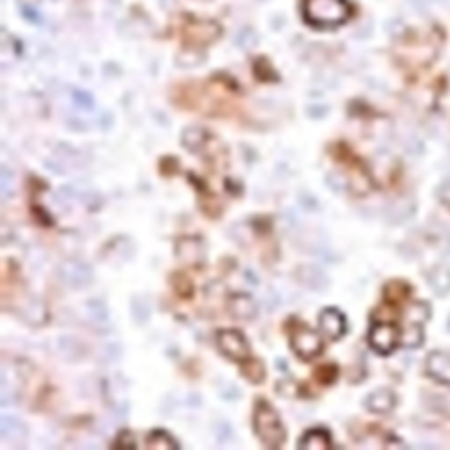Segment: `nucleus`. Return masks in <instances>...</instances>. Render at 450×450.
Wrapping results in <instances>:
<instances>
[{
    "label": "nucleus",
    "instance_id": "13",
    "mask_svg": "<svg viewBox=\"0 0 450 450\" xmlns=\"http://www.w3.org/2000/svg\"><path fill=\"white\" fill-rule=\"evenodd\" d=\"M229 310L236 318H252L255 315V303L246 294H236L229 299Z\"/></svg>",
    "mask_w": 450,
    "mask_h": 450
},
{
    "label": "nucleus",
    "instance_id": "1",
    "mask_svg": "<svg viewBox=\"0 0 450 450\" xmlns=\"http://www.w3.org/2000/svg\"><path fill=\"white\" fill-rule=\"evenodd\" d=\"M352 16V6L346 0H307L304 18L321 29H335Z\"/></svg>",
    "mask_w": 450,
    "mask_h": 450
},
{
    "label": "nucleus",
    "instance_id": "8",
    "mask_svg": "<svg viewBox=\"0 0 450 450\" xmlns=\"http://www.w3.org/2000/svg\"><path fill=\"white\" fill-rule=\"evenodd\" d=\"M60 273L65 278V281L69 285H74V287H83L92 278L87 264L78 262V260H67V262L62 264Z\"/></svg>",
    "mask_w": 450,
    "mask_h": 450
},
{
    "label": "nucleus",
    "instance_id": "12",
    "mask_svg": "<svg viewBox=\"0 0 450 450\" xmlns=\"http://www.w3.org/2000/svg\"><path fill=\"white\" fill-rule=\"evenodd\" d=\"M299 449L307 450H324L331 447V435L328 429L315 428L311 431L304 433V436L299 440Z\"/></svg>",
    "mask_w": 450,
    "mask_h": 450
},
{
    "label": "nucleus",
    "instance_id": "6",
    "mask_svg": "<svg viewBox=\"0 0 450 450\" xmlns=\"http://www.w3.org/2000/svg\"><path fill=\"white\" fill-rule=\"evenodd\" d=\"M318 331L324 338L336 339L342 338L346 332V318L336 308H325L321 315H318Z\"/></svg>",
    "mask_w": 450,
    "mask_h": 450
},
{
    "label": "nucleus",
    "instance_id": "5",
    "mask_svg": "<svg viewBox=\"0 0 450 450\" xmlns=\"http://www.w3.org/2000/svg\"><path fill=\"white\" fill-rule=\"evenodd\" d=\"M367 342H370L371 349H373L374 352L387 356V353L396 350V346L401 343V336L396 325L379 322V324L371 325L370 335H367Z\"/></svg>",
    "mask_w": 450,
    "mask_h": 450
},
{
    "label": "nucleus",
    "instance_id": "10",
    "mask_svg": "<svg viewBox=\"0 0 450 450\" xmlns=\"http://www.w3.org/2000/svg\"><path fill=\"white\" fill-rule=\"evenodd\" d=\"M220 34V29L213 22H195L190 23L187 29V37L197 44H208L216 39Z\"/></svg>",
    "mask_w": 450,
    "mask_h": 450
},
{
    "label": "nucleus",
    "instance_id": "16",
    "mask_svg": "<svg viewBox=\"0 0 450 450\" xmlns=\"http://www.w3.org/2000/svg\"><path fill=\"white\" fill-rule=\"evenodd\" d=\"M146 447L148 449H171V447L178 449V443L166 431H155L148 436Z\"/></svg>",
    "mask_w": 450,
    "mask_h": 450
},
{
    "label": "nucleus",
    "instance_id": "15",
    "mask_svg": "<svg viewBox=\"0 0 450 450\" xmlns=\"http://www.w3.org/2000/svg\"><path fill=\"white\" fill-rule=\"evenodd\" d=\"M429 317H431V308H429L426 303H415L408 308L407 315H405V321H407V324L424 325Z\"/></svg>",
    "mask_w": 450,
    "mask_h": 450
},
{
    "label": "nucleus",
    "instance_id": "3",
    "mask_svg": "<svg viewBox=\"0 0 450 450\" xmlns=\"http://www.w3.org/2000/svg\"><path fill=\"white\" fill-rule=\"evenodd\" d=\"M216 346L227 359L234 363H246L250 359V345L243 332L236 329H223L216 332Z\"/></svg>",
    "mask_w": 450,
    "mask_h": 450
},
{
    "label": "nucleus",
    "instance_id": "7",
    "mask_svg": "<svg viewBox=\"0 0 450 450\" xmlns=\"http://www.w3.org/2000/svg\"><path fill=\"white\" fill-rule=\"evenodd\" d=\"M426 370L436 382L450 386V353L440 350L433 352L426 360Z\"/></svg>",
    "mask_w": 450,
    "mask_h": 450
},
{
    "label": "nucleus",
    "instance_id": "14",
    "mask_svg": "<svg viewBox=\"0 0 450 450\" xmlns=\"http://www.w3.org/2000/svg\"><path fill=\"white\" fill-rule=\"evenodd\" d=\"M424 342V325L422 324H407L403 335H401V345L405 349H417Z\"/></svg>",
    "mask_w": 450,
    "mask_h": 450
},
{
    "label": "nucleus",
    "instance_id": "2",
    "mask_svg": "<svg viewBox=\"0 0 450 450\" xmlns=\"http://www.w3.org/2000/svg\"><path fill=\"white\" fill-rule=\"evenodd\" d=\"M253 431L260 442L271 449H280L285 443V428L280 415L267 401H259L253 412Z\"/></svg>",
    "mask_w": 450,
    "mask_h": 450
},
{
    "label": "nucleus",
    "instance_id": "17",
    "mask_svg": "<svg viewBox=\"0 0 450 450\" xmlns=\"http://www.w3.org/2000/svg\"><path fill=\"white\" fill-rule=\"evenodd\" d=\"M447 331L450 332V317H449V321H447Z\"/></svg>",
    "mask_w": 450,
    "mask_h": 450
},
{
    "label": "nucleus",
    "instance_id": "11",
    "mask_svg": "<svg viewBox=\"0 0 450 450\" xmlns=\"http://www.w3.org/2000/svg\"><path fill=\"white\" fill-rule=\"evenodd\" d=\"M429 287L433 288L438 297H445L450 294V267L445 264H440L431 269L428 276Z\"/></svg>",
    "mask_w": 450,
    "mask_h": 450
},
{
    "label": "nucleus",
    "instance_id": "9",
    "mask_svg": "<svg viewBox=\"0 0 450 450\" xmlns=\"http://www.w3.org/2000/svg\"><path fill=\"white\" fill-rule=\"evenodd\" d=\"M366 408L373 414H389L394 407H396V396L393 391L389 389H377L366 398L364 401Z\"/></svg>",
    "mask_w": 450,
    "mask_h": 450
},
{
    "label": "nucleus",
    "instance_id": "4",
    "mask_svg": "<svg viewBox=\"0 0 450 450\" xmlns=\"http://www.w3.org/2000/svg\"><path fill=\"white\" fill-rule=\"evenodd\" d=\"M292 349L301 359L310 360L321 356V352L324 350V342L314 329L299 324L295 331L292 332Z\"/></svg>",
    "mask_w": 450,
    "mask_h": 450
}]
</instances>
